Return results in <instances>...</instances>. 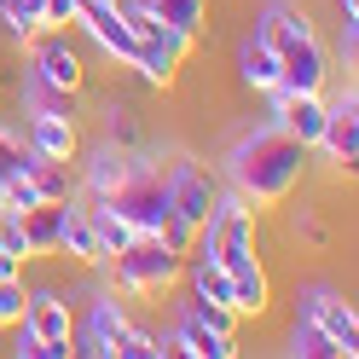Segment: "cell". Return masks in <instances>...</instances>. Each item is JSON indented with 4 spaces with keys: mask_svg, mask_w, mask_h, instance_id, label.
I'll list each match as a JSON object with an SVG mask.
<instances>
[{
    "mask_svg": "<svg viewBox=\"0 0 359 359\" xmlns=\"http://www.w3.org/2000/svg\"><path fill=\"white\" fill-rule=\"evenodd\" d=\"M302 168H307V145H296L284 128H255L226 151V180L250 209H278L302 186Z\"/></svg>",
    "mask_w": 359,
    "mask_h": 359,
    "instance_id": "6da1fadb",
    "label": "cell"
},
{
    "mask_svg": "<svg viewBox=\"0 0 359 359\" xmlns=\"http://www.w3.org/2000/svg\"><path fill=\"white\" fill-rule=\"evenodd\" d=\"M191 255L220 261V266L250 261V255H255V209L243 203L238 191H232V197H215V215L203 220V232H197Z\"/></svg>",
    "mask_w": 359,
    "mask_h": 359,
    "instance_id": "7a4b0ae2",
    "label": "cell"
},
{
    "mask_svg": "<svg viewBox=\"0 0 359 359\" xmlns=\"http://www.w3.org/2000/svg\"><path fill=\"white\" fill-rule=\"evenodd\" d=\"M116 261V290H128V296H163L168 284L186 278V255L168 250L163 238H133Z\"/></svg>",
    "mask_w": 359,
    "mask_h": 359,
    "instance_id": "3957f363",
    "label": "cell"
},
{
    "mask_svg": "<svg viewBox=\"0 0 359 359\" xmlns=\"http://www.w3.org/2000/svg\"><path fill=\"white\" fill-rule=\"evenodd\" d=\"M99 203L116 209L128 226H133V238H156V232H163V220H168V186H163V168L140 163L110 197H99Z\"/></svg>",
    "mask_w": 359,
    "mask_h": 359,
    "instance_id": "277c9868",
    "label": "cell"
},
{
    "mask_svg": "<svg viewBox=\"0 0 359 359\" xmlns=\"http://www.w3.org/2000/svg\"><path fill=\"white\" fill-rule=\"evenodd\" d=\"M29 81L58 87V93H81L87 70H81V53L70 47V35H64V29H41L29 41Z\"/></svg>",
    "mask_w": 359,
    "mask_h": 359,
    "instance_id": "5b68a950",
    "label": "cell"
},
{
    "mask_svg": "<svg viewBox=\"0 0 359 359\" xmlns=\"http://www.w3.org/2000/svg\"><path fill=\"white\" fill-rule=\"evenodd\" d=\"M163 186H168V215L174 220H186L191 232H203V220L215 215V180L197 168V163H186V156H180V163H168L163 168Z\"/></svg>",
    "mask_w": 359,
    "mask_h": 359,
    "instance_id": "8992f818",
    "label": "cell"
},
{
    "mask_svg": "<svg viewBox=\"0 0 359 359\" xmlns=\"http://www.w3.org/2000/svg\"><path fill=\"white\" fill-rule=\"evenodd\" d=\"M76 24L93 35V47H99L110 64L133 70V58H140V41H133V29H128V18H122L116 0H81V18H76Z\"/></svg>",
    "mask_w": 359,
    "mask_h": 359,
    "instance_id": "52a82bcc",
    "label": "cell"
},
{
    "mask_svg": "<svg viewBox=\"0 0 359 359\" xmlns=\"http://www.w3.org/2000/svg\"><path fill=\"white\" fill-rule=\"evenodd\" d=\"M302 319H307V325H319L330 342L342 348V359L359 353V319H353V302H342L336 290H325V284H319V290H307V296H302Z\"/></svg>",
    "mask_w": 359,
    "mask_h": 359,
    "instance_id": "ba28073f",
    "label": "cell"
},
{
    "mask_svg": "<svg viewBox=\"0 0 359 359\" xmlns=\"http://www.w3.org/2000/svg\"><path fill=\"white\" fill-rule=\"evenodd\" d=\"M325 81H330V58L319 47V35L278 47V87L284 93H325Z\"/></svg>",
    "mask_w": 359,
    "mask_h": 359,
    "instance_id": "9c48e42d",
    "label": "cell"
},
{
    "mask_svg": "<svg viewBox=\"0 0 359 359\" xmlns=\"http://www.w3.org/2000/svg\"><path fill=\"white\" fill-rule=\"evenodd\" d=\"M313 151H325L336 168H353V156H359V93L353 87L325 104V133H319Z\"/></svg>",
    "mask_w": 359,
    "mask_h": 359,
    "instance_id": "30bf717a",
    "label": "cell"
},
{
    "mask_svg": "<svg viewBox=\"0 0 359 359\" xmlns=\"http://www.w3.org/2000/svg\"><path fill=\"white\" fill-rule=\"evenodd\" d=\"M122 330H128V307H122L116 296H99V302H93V313H87V325L70 336V348H76V353H87V359H104V353H116Z\"/></svg>",
    "mask_w": 359,
    "mask_h": 359,
    "instance_id": "8fae6325",
    "label": "cell"
},
{
    "mask_svg": "<svg viewBox=\"0 0 359 359\" xmlns=\"http://www.w3.org/2000/svg\"><path fill=\"white\" fill-rule=\"evenodd\" d=\"M24 325L41 336V342H70V336H76L70 302H64L58 290H29V302H24Z\"/></svg>",
    "mask_w": 359,
    "mask_h": 359,
    "instance_id": "7c38bea8",
    "label": "cell"
},
{
    "mask_svg": "<svg viewBox=\"0 0 359 359\" xmlns=\"http://www.w3.org/2000/svg\"><path fill=\"white\" fill-rule=\"evenodd\" d=\"M168 336H174V353H191V359H232V353H238L232 336H226V330H215V325H203L191 307L180 313V325H174Z\"/></svg>",
    "mask_w": 359,
    "mask_h": 359,
    "instance_id": "4fadbf2b",
    "label": "cell"
},
{
    "mask_svg": "<svg viewBox=\"0 0 359 359\" xmlns=\"http://www.w3.org/2000/svg\"><path fill=\"white\" fill-rule=\"evenodd\" d=\"M58 255H76L81 266H110V255L93 238V220H87V209L76 203V197L64 203V220H58Z\"/></svg>",
    "mask_w": 359,
    "mask_h": 359,
    "instance_id": "5bb4252c",
    "label": "cell"
},
{
    "mask_svg": "<svg viewBox=\"0 0 359 359\" xmlns=\"http://www.w3.org/2000/svg\"><path fill=\"white\" fill-rule=\"evenodd\" d=\"M29 151L41 156H58V163H70V156L81 151V133H76V116H53V110H35L29 116Z\"/></svg>",
    "mask_w": 359,
    "mask_h": 359,
    "instance_id": "9a60e30c",
    "label": "cell"
},
{
    "mask_svg": "<svg viewBox=\"0 0 359 359\" xmlns=\"http://www.w3.org/2000/svg\"><path fill=\"white\" fill-rule=\"evenodd\" d=\"M133 168H140V156H133L128 145H116V140H104L93 156H87V191H93V197H110Z\"/></svg>",
    "mask_w": 359,
    "mask_h": 359,
    "instance_id": "2e32d148",
    "label": "cell"
},
{
    "mask_svg": "<svg viewBox=\"0 0 359 359\" xmlns=\"http://www.w3.org/2000/svg\"><path fill=\"white\" fill-rule=\"evenodd\" d=\"M191 41H180V35H163V41H140V58H133V70H140L151 87H168L180 76V58H186Z\"/></svg>",
    "mask_w": 359,
    "mask_h": 359,
    "instance_id": "e0dca14e",
    "label": "cell"
},
{
    "mask_svg": "<svg viewBox=\"0 0 359 359\" xmlns=\"http://www.w3.org/2000/svg\"><path fill=\"white\" fill-rule=\"evenodd\" d=\"M140 6L168 35H180V41H197V35H203V18H209V0H140Z\"/></svg>",
    "mask_w": 359,
    "mask_h": 359,
    "instance_id": "ac0fdd59",
    "label": "cell"
},
{
    "mask_svg": "<svg viewBox=\"0 0 359 359\" xmlns=\"http://www.w3.org/2000/svg\"><path fill=\"white\" fill-rule=\"evenodd\" d=\"M24 174H29V186L41 191V203H70V197H76L70 163H58V156H41V151H29V156H24Z\"/></svg>",
    "mask_w": 359,
    "mask_h": 359,
    "instance_id": "d6986e66",
    "label": "cell"
},
{
    "mask_svg": "<svg viewBox=\"0 0 359 359\" xmlns=\"http://www.w3.org/2000/svg\"><path fill=\"white\" fill-rule=\"evenodd\" d=\"M238 81L255 87V93H273V87H278V53L266 47L261 35H243V47H238Z\"/></svg>",
    "mask_w": 359,
    "mask_h": 359,
    "instance_id": "ffe728a7",
    "label": "cell"
},
{
    "mask_svg": "<svg viewBox=\"0 0 359 359\" xmlns=\"http://www.w3.org/2000/svg\"><path fill=\"white\" fill-rule=\"evenodd\" d=\"M226 278H232V313H266L273 284H266V266H261L255 255L238 261V266H226Z\"/></svg>",
    "mask_w": 359,
    "mask_h": 359,
    "instance_id": "44dd1931",
    "label": "cell"
},
{
    "mask_svg": "<svg viewBox=\"0 0 359 359\" xmlns=\"http://www.w3.org/2000/svg\"><path fill=\"white\" fill-rule=\"evenodd\" d=\"M58 220H64V203H35V209L18 215V226H24V243H29V261L58 255Z\"/></svg>",
    "mask_w": 359,
    "mask_h": 359,
    "instance_id": "7402d4cb",
    "label": "cell"
},
{
    "mask_svg": "<svg viewBox=\"0 0 359 359\" xmlns=\"http://www.w3.org/2000/svg\"><path fill=\"white\" fill-rule=\"evenodd\" d=\"M87 220H93V238H99L104 255H122L128 243H133V226H128V220L110 209V203H99V197H93V209H87Z\"/></svg>",
    "mask_w": 359,
    "mask_h": 359,
    "instance_id": "603a6c76",
    "label": "cell"
},
{
    "mask_svg": "<svg viewBox=\"0 0 359 359\" xmlns=\"http://www.w3.org/2000/svg\"><path fill=\"white\" fill-rule=\"evenodd\" d=\"M0 24H6V35L18 47H29V41L47 29L41 24V0H0Z\"/></svg>",
    "mask_w": 359,
    "mask_h": 359,
    "instance_id": "cb8c5ba5",
    "label": "cell"
},
{
    "mask_svg": "<svg viewBox=\"0 0 359 359\" xmlns=\"http://www.w3.org/2000/svg\"><path fill=\"white\" fill-rule=\"evenodd\" d=\"M290 353H302V359H342V348H336L319 325H307V319L296 325V336H290Z\"/></svg>",
    "mask_w": 359,
    "mask_h": 359,
    "instance_id": "d4e9b609",
    "label": "cell"
},
{
    "mask_svg": "<svg viewBox=\"0 0 359 359\" xmlns=\"http://www.w3.org/2000/svg\"><path fill=\"white\" fill-rule=\"evenodd\" d=\"M35 203H41V191L29 186L24 168H12L6 180H0V209H6V215H24V209H35Z\"/></svg>",
    "mask_w": 359,
    "mask_h": 359,
    "instance_id": "484cf974",
    "label": "cell"
},
{
    "mask_svg": "<svg viewBox=\"0 0 359 359\" xmlns=\"http://www.w3.org/2000/svg\"><path fill=\"white\" fill-rule=\"evenodd\" d=\"M24 302H29V290H24V278H0V330L24 319Z\"/></svg>",
    "mask_w": 359,
    "mask_h": 359,
    "instance_id": "4316f807",
    "label": "cell"
},
{
    "mask_svg": "<svg viewBox=\"0 0 359 359\" xmlns=\"http://www.w3.org/2000/svg\"><path fill=\"white\" fill-rule=\"evenodd\" d=\"M81 18V0H41V24L47 29H70Z\"/></svg>",
    "mask_w": 359,
    "mask_h": 359,
    "instance_id": "83f0119b",
    "label": "cell"
},
{
    "mask_svg": "<svg viewBox=\"0 0 359 359\" xmlns=\"http://www.w3.org/2000/svg\"><path fill=\"white\" fill-rule=\"evenodd\" d=\"M0 243H6V255H18V261H29V243H24V226H18V215H6V209H0Z\"/></svg>",
    "mask_w": 359,
    "mask_h": 359,
    "instance_id": "f1b7e54d",
    "label": "cell"
},
{
    "mask_svg": "<svg viewBox=\"0 0 359 359\" xmlns=\"http://www.w3.org/2000/svg\"><path fill=\"white\" fill-rule=\"evenodd\" d=\"M336 53H342V64L353 70V53H359V18H342V35H336Z\"/></svg>",
    "mask_w": 359,
    "mask_h": 359,
    "instance_id": "f546056e",
    "label": "cell"
},
{
    "mask_svg": "<svg viewBox=\"0 0 359 359\" xmlns=\"http://www.w3.org/2000/svg\"><path fill=\"white\" fill-rule=\"evenodd\" d=\"M6 330H12V348L24 353V359H41V336H35L24 319H18V325H6Z\"/></svg>",
    "mask_w": 359,
    "mask_h": 359,
    "instance_id": "4dcf8cb0",
    "label": "cell"
},
{
    "mask_svg": "<svg viewBox=\"0 0 359 359\" xmlns=\"http://www.w3.org/2000/svg\"><path fill=\"white\" fill-rule=\"evenodd\" d=\"M296 232H302L307 243H325V238H330V232H325V220H319V215H296Z\"/></svg>",
    "mask_w": 359,
    "mask_h": 359,
    "instance_id": "1f68e13d",
    "label": "cell"
},
{
    "mask_svg": "<svg viewBox=\"0 0 359 359\" xmlns=\"http://www.w3.org/2000/svg\"><path fill=\"white\" fill-rule=\"evenodd\" d=\"M336 12H342V18H359V0H336Z\"/></svg>",
    "mask_w": 359,
    "mask_h": 359,
    "instance_id": "d6a6232c",
    "label": "cell"
}]
</instances>
